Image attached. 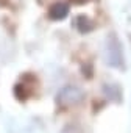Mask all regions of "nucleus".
<instances>
[{
  "mask_svg": "<svg viewBox=\"0 0 131 133\" xmlns=\"http://www.w3.org/2000/svg\"><path fill=\"white\" fill-rule=\"evenodd\" d=\"M83 100V91L75 86H67L58 94V102L62 107H72Z\"/></svg>",
  "mask_w": 131,
  "mask_h": 133,
  "instance_id": "nucleus-1",
  "label": "nucleus"
},
{
  "mask_svg": "<svg viewBox=\"0 0 131 133\" xmlns=\"http://www.w3.org/2000/svg\"><path fill=\"white\" fill-rule=\"evenodd\" d=\"M108 63L114 68H122L123 66V52L120 47V42L117 41V38L111 36L108 39Z\"/></svg>",
  "mask_w": 131,
  "mask_h": 133,
  "instance_id": "nucleus-2",
  "label": "nucleus"
},
{
  "mask_svg": "<svg viewBox=\"0 0 131 133\" xmlns=\"http://www.w3.org/2000/svg\"><path fill=\"white\" fill-rule=\"evenodd\" d=\"M69 14V5L67 3H64V2H58L52 6V11H50V16L56 21H61L64 19L66 16Z\"/></svg>",
  "mask_w": 131,
  "mask_h": 133,
  "instance_id": "nucleus-3",
  "label": "nucleus"
},
{
  "mask_svg": "<svg viewBox=\"0 0 131 133\" xmlns=\"http://www.w3.org/2000/svg\"><path fill=\"white\" fill-rule=\"evenodd\" d=\"M77 25H78V30L81 31V33H88L91 28H92V24H91V21L86 17V16H80L78 19H77Z\"/></svg>",
  "mask_w": 131,
  "mask_h": 133,
  "instance_id": "nucleus-4",
  "label": "nucleus"
}]
</instances>
